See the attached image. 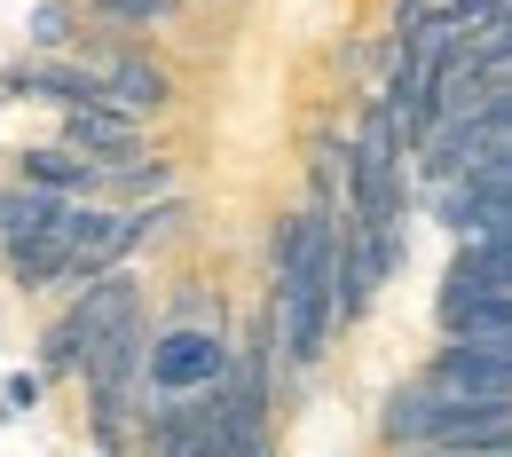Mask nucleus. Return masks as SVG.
<instances>
[{"label": "nucleus", "instance_id": "f257e3e1", "mask_svg": "<svg viewBox=\"0 0 512 457\" xmlns=\"http://www.w3.org/2000/svg\"><path fill=\"white\" fill-rule=\"evenodd\" d=\"M339 221L331 205H308L276 229V339L292 371H316L339 331Z\"/></svg>", "mask_w": 512, "mask_h": 457}, {"label": "nucleus", "instance_id": "f03ea898", "mask_svg": "<svg viewBox=\"0 0 512 457\" xmlns=\"http://www.w3.org/2000/svg\"><path fill=\"white\" fill-rule=\"evenodd\" d=\"M379 434L394 450H457V457H512V402L465 394L442 379H410L386 394Z\"/></svg>", "mask_w": 512, "mask_h": 457}, {"label": "nucleus", "instance_id": "7ed1b4c3", "mask_svg": "<svg viewBox=\"0 0 512 457\" xmlns=\"http://www.w3.org/2000/svg\"><path fill=\"white\" fill-rule=\"evenodd\" d=\"M402 150H410V134L379 95L347 142V221L355 229H402Z\"/></svg>", "mask_w": 512, "mask_h": 457}, {"label": "nucleus", "instance_id": "20e7f679", "mask_svg": "<svg viewBox=\"0 0 512 457\" xmlns=\"http://www.w3.org/2000/svg\"><path fill=\"white\" fill-rule=\"evenodd\" d=\"M134 308H142V292H134L127 268H111V276L79 284V300H71V308H64L48 331H40V371H48V379H71V371H79V363H87V355L111 339V331L127 324Z\"/></svg>", "mask_w": 512, "mask_h": 457}, {"label": "nucleus", "instance_id": "39448f33", "mask_svg": "<svg viewBox=\"0 0 512 457\" xmlns=\"http://www.w3.org/2000/svg\"><path fill=\"white\" fill-rule=\"evenodd\" d=\"M229 371H237V347H229L221 324L166 316V324L150 331V402L158 394H197V387H213V379H229Z\"/></svg>", "mask_w": 512, "mask_h": 457}, {"label": "nucleus", "instance_id": "423d86ee", "mask_svg": "<svg viewBox=\"0 0 512 457\" xmlns=\"http://www.w3.org/2000/svg\"><path fill=\"white\" fill-rule=\"evenodd\" d=\"M0 95H8V103H56V111L111 103L103 71L79 64V56H32V64H8V71H0Z\"/></svg>", "mask_w": 512, "mask_h": 457}, {"label": "nucleus", "instance_id": "0eeeda50", "mask_svg": "<svg viewBox=\"0 0 512 457\" xmlns=\"http://www.w3.org/2000/svg\"><path fill=\"white\" fill-rule=\"evenodd\" d=\"M434 213H442V229H457V237H512V182L465 166L457 182H442Z\"/></svg>", "mask_w": 512, "mask_h": 457}, {"label": "nucleus", "instance_id": "6e6552de", "mask_svg": "<svg viewBox=\"0 0 512 457\" xmlns=\"http://www.w3.org/2000/svg\"><path fill=\"white\" fill-rule=\"evenodd\" d=\"M426 379L512 402V347H505V339H442V347H434V363H426Z\"/></svg>", "mask_w": 512, "mask_h": 457}, {"label": "nucleus", "instance_id": "1a4fd4ad", "mask_svg": "<svg viewBox=\"0 0 512 457\" xmlns=\"http://www.w3.org/2000/svg\"><path fill=\"white\" fill-rule=\"evenodd\" d=\"M56 142L87 150L95 166H127V158H142V111H127V103H79V111H64Z\"/></svg>", "mask_w": 512, "mask_h": 457}, {"label": "nucleus", "instance_id": "9d476101", "mask_svg": "<svg viewBox=\"0 0 512 457\" xmlns=\"http://www.w3.org/2000/svg\"><path fill=\"white\" fill-rule=\"evenodd\" d=\"M434 316H442L449 339H505L512 347V284H457L449 276Z\"/></svg>", "mask_w": 512, "mask_h": 457}, {"label": "nucleus", "instance_id": "9b49d317", "mask_svg": "<svg viewBox=\"0 0 512 457\" xmlns=\"http://www.w3.org/2000/svg\"><path fill=\"white\" fill-rule=\"evenodd\" d=\"M16 182H40V190H64V197H103L111 166H95L71 142H32V150H16Z\"/></svg>", "mask_w": 512, "mask_h": 457}, {"label": "nucleus", "instance_id": "f8f14e48", "mask_svg": "<svg viewBox=\"0 0 512 457\" xmlns=\"http://www.w3.org/2000/svg\"><path fill=\"white\" fill-rule=\"evenodd\" d=\"M95 71H103L111 103H127V111H142V119H158V111L174 103V79H166V64H150L142 48H103V56H95Z\"/></svg>", "mask_w": 512, "mask_h": 457}, {"label": "nucleus", "instance_id": "ddd939ff", "mask_svg": "<svg viewBox=\"0 0 512 457\" xmlns=\"http://www.w3.org/2000/svg\"><path fill=\"white\" fill-rule=\"evenodd\" d=\"M87 197H64V190H40V182H0V245H24V237H48L64 229Z\"/></svg>", "mask_w": 512, "mask_h": 457}, {"label": "nucleus", "instance_id": "4468645a", "mask_svg": "<svg viewBox=\"0 0 512 457\" xmlns=\"http://www.w3.org/2000/svg\"><path fill=\"white\" fill-rule=\"evenodd\" d=\"M0 261H8V276H16L24 292H40V284H71V221H64V229H48V237L0 245Z\"/></svg>", "mask_w": 512, "mask_h": 457}, {"label": "nucleus", "instance_id": "2eb2a0df", "mask_svg": "<svg viewBox=\"0 0 512 457\" xmlns=\"http://www.w3.org/2000/svg\"><path fill=\"white\" fill-rule=\"evenodd\" d=\"M449 276L457 284H512V237H465Z\"/></svg>", "mask_w": 512, "mask_h": 457}, {"label": "nucleus", "instance_id": "dca6fc26", "mask_svg": "<svg viewBox=\"0 0 512 457\" xmlns=\"http://www.w3.org/2000/svg\"><path fill=\"white\" fill-rule=\"evenodd\" d=\"M103 24H127V32H150V24H174L182 0H87Z\"/></svg>", "mask_w": 512, "mask_h": 457}, {"label": "nucleus", "instance_id": "f3484780", "mask_svg": "<svg viewBox=\"0 0 512 457\" xmlns=\"http://www.w3.org/2000/svg\"><path fill=\"white\" fill-rule=\"evenodd\" d=\"M174 190V166H142V158H127V166H111V182H103V197H166Z\"/></svg>", "mask_w": 512, "mask_h": 457}, {"label": "nucleus", "instance_id": "a211bd4d", "mask_svg": "<svg viewBox=\"0 0 512 457\" xmlns=\"http://www.w3.org/2000/svg\"><path fill=\"white\" fill-rule=\"evenodd\" d=\"M24 40H32L40 56L71 48V8H64V0H40V8H32V24H24Z\"/></svg>", "mask_w": 512, "mask_h": 457}, {"label": "nucleus", "instance_id": "6ab92c4d", "mask_svg": "<svg viewBox=\"0 0 512 457\" xmlns=\"http://www.w3.org/2000/svg\"><path fill=\"white\" fill-rule=\"evenodd\" d=\"M457 119H465L473 134H512V87H489V95H473Z\"/></svg>", "mask_w": 512, "mask_h": 457}, {"label": "nucleus", "instance_id": "aec40b11", "mask_svg": "<svg viewBox=\"0 0 512 457\" xmlns=\"http://www.w3.org/2000/svg\"><path fill=\"white\" fill-rule=\"evenodd\" d=\"M40 387H48V371H8V379H0V418H32V410H40Z\"/></svg>", "mask_w": 512, "mask_h": 457}, {"label": "nucleus", "instance_id": "412c9836", "mask_svg": "<svg viewBox=\"0 0 512 457\" xmlns=\"http://www.w3.org/2000/svg\"><path fill=\"white\" fill-rule=\"evenodd\" d=\"M489 40H512V0H497V24H489Z\"/></svg>", "mask_w": 512, "mask_h": 457}, {"label": "nucleus", "instance_id": "4be33fe9", "mask_svg": "<svg viewBox=\"0 0 512 457\" xmlns=\"http://www.w3.org/2000/svg\"><path fill=\"white\" fill-rule=\"evenodd\" d=\"M260 457H276V450H260Z\"/></svg>", "mask_w": 512, "mask_h": 457}]
</instances>
